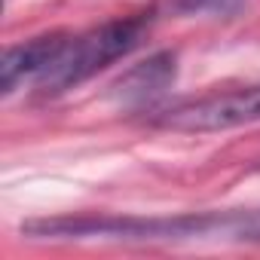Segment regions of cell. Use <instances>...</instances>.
Returning <instances> with one entry per match:
<instances>
[{"instance_id":"obj_1","label":"cell","mask_w":260,"mask_h":260,"mask_svg":"<svg viewBox=\"0 0 260 260\" xmlns=\"http://www.w3.org/2000/svg\"><path fill=\"white\" fill-rule=\"evenodd\" d=\"M147 28H150L147 16H128V19L104 22L80 37H71L68 46L61 49V55L37 80L40 95H61V92L86 83L107 64L125 58L132 49L141 46Z\"/></svg>"},{"instance_id":"obj_2","label":"cell","mask_w":260,"mask_h":260,"mask_svg":"<svg viewBox=\"0 0 260 260\" xmlns=\"http://www.w3.org/2000/svg\"><path fill=\"white\" fill-rule=\"evenodd\" d=\"M217 217H116V214H80V217H43L22 223L31 239H184L202 236L217 226Z\"/></svg>"},{"instance_id":"obj_3","label":"cell","mask_w":260,"mask_h":260,"mask_svg":"<svg viewBox=\"0 0 260 260\" xmlns=\"http://www.w3.org/2000/svg\"><path fill=\"white\" fill-rule=\"evenodd\" d=\"M153 125L172 132H226V128L260 122V86H245L233 92H211L202 98L181 101L175 107L150 116Z\"/></svg>"},{"instance_id":"obj_4","label":"cell","mask_w":260,"mask_h":260,"mask_svg":"<svg viewBox=\"0 0 260 260\" xmlns=\"http://www.w3.org/2000/svg\"><path fill=\"white\" fill-rule=\"evenodd\" d=\"M68 40H71V34L52 31V34H40L34 40L10 46L4 52V58H0V92L10 95V92H16L19 83H25L31 77L40 80L46 74V68L61 55Z\"/></svg>"},{"instance_id":"obj_5","label":"cell","mask_w":260,"mask_h":260,"mask_svg":"<svg viewBox=\"0 0 260 260\" xmlns=\"http://www.w3.org/2000/svg\"><path fill=\"white\" fill-rule=\"evenodd\" d=\"M178 77V55L175 52H153L150 58H144L141 64L128 68L119 80H116V95L128 104H144L156 95H162Z\"/></svg>"},{"instance_id":"obj_6","label":"cell","mask_w":260,"mask_h":260,"mask_svg":"<svg viewBox=\"0 0 260 260\" xmlns=\"http://www.w3.org/2000/svg\"><path fill=\"white\" fill-rule=\"evenodd\" d=\"M245 0H175V10L187 16H233Z\"/></svg>"},{"instance_id":"obj_7","label":"cell","mask_w":260,"mask_h":260,"mask_svg":"<svg viewBox=\"0 0 260 260\" xmlns=\"http://www.w3.org/2000/svg\"><path fill=\"white\" fill-rule=\"evenodd\" d=\"M230 226H233V236H236V239L260 242V211H254V214H242V217H233Z\"/></svg>"}]
</instances>
